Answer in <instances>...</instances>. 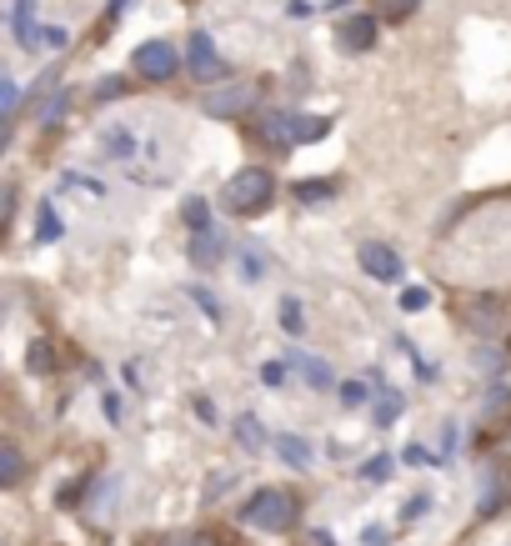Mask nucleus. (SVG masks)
<instances>
[{"label":"nucleus","instance_id":"obj_17","mask_svg":"<svg viewBox=\"0 0 511 546\" xmlns=\"http://www.w3.org/2000/svg\"><path fill=\"white\" fill-rule=\"evenodd\" d=\"M331 191H336L331 181H301V186H296V201H301V206H316V201H326Z\"/></svg>","mask_w":511,"mask_h":546},{"label":"nucleus","instance_id":"obj_28","mask_svg":"<svg viewBox=\"0 0 511 546\" xmlns=\"http://www.w3.org/2000/svg\"><path fill=\"white\" fill-rule=\"evenodd\" d=\"M31 371H36V376H46V371H51V346H41V341L31 346Z\"/></svg>","mask_w":511,"mask_h":546},{"label":"nucleus","instance_id":"obj_31","mask_svg":"<svg viewBox=\"0 0 511 546\" xmlns=\"http://www.w3.org/2000/svg\"><path fill=\"white\" fill-rule=\"evenodd\" d=\"M401 461H411V466H436V456H431L426 446H406V451H401Z\"/></svg>","mask_w":511,"mask_h":546},{"label":"nucleus","instance_id":"obj_37","mask_svg":"<svg viewBox=\"0 0 511 546\" xmlns=\"http://www.w3.org/2000/svg\"><path fill=\"white\" fill-rule=\"evenodd\" d=\"M121 6H126V0H111V11H116V16H121Z\"/></svg>","mask_w":511,"mask_h":546},{"label":"nucleus","instance_id":"obj_24","mask_svg":"<svg viewBox=\"0 0 511 546\" xmlns=\"http://www.w3.org/2000/svg\"><path fill=\"white\" fill-rule=\"evenodd\" d=\"M66 101H71V91H56V96H51V106L41 111V126H56V121H61V111H66Z\"/></svg>","mask_w":511,"mask_h":546},{"label":"nucleus","instance_id":"obj_2","mask_svg":"<svg viewBox=\"0 0 511 546\" xmlns=\"http://www.w3.org/2000/svg\"><path fill=\"white\" fill-rule=\"evenodd\" d=\"M271 196H276V176H271L266 166H241V171L226 181V201H231V211H241V216H261V211L271 206Z\"/></svg>","mask_w":511,"mask_h":546},{"label":"nucleus","instance_id":"obj_8","mask_svg":"<svg viewBox=\"0 0 511 546\" xmlns=\"http://www.w3.org/2000/svg\"><path fill=\"white\" fill-rule=\"evenodd\" d=\"M276 451H281V461H286V466L311 471V446H306L296 431H281V436H276Z\"/></svg>","mask_w":511,"mask_h":546},{"label":"nucleus","instance_id":"obj_10","mask_svg":"<svg viewBox=\"0 0 511 546\" xmlns=\"http://www.w3.org/2000/svg\"><path fill=\"white\" fill-rule=\"evenodd\" d=\"M31 11H36V0H16V11H11V31H16L21 46H36V41H41L36 26H31Z\"/></svg>","mask_w":511,"mask_h":546},{"label":"nucleus","instance_id":"obj_26","mask_svg":"<svg viewBox=\"0 0 511 546\" xmlns=\"http://www.w3.org/2000/svg\"><path fill=\"white\" fill-rule=\"evenodd\" d=\"M286 366H291V361H266V366H261V381H266L271 391L286 386Z\"/></svg>","mask_w":511,"mask_h":546},{"label":"nucleus","instance_id":"obj_25","mask_svg":"<svg viewBox=\"0 0 511 546\" xmlns=\"http://www.w3.org/2000/svg\"><path fill=\"white\" fill-rule=\"evenodd\" d=\"M426 306H431V296H426L421 286H406V291H401V311H426Z\"/></svg>","mask_w":511,"mask_h":546},{"label":"nucleus","instance_id":"obj_27","mask_svg":"<svg viewBox=\"0 0 511 546\" xmlns=\"http://www.w3.org/2000/svg\"><path fill=\"white\" fill-rule=\"evenodd\" d=\"M361 476H366V481H386V476H391V456H371V461L361 466Z\"/></svg>","mask_w":511,"mask_h":546},{"label":"nucleus","instance_id":"obj_15","mask_svg":"<svg viewBox=\"0 0 511 546\" xmlns=\"http://www.w3.org/2000/svg\"><path fill=\"white\" fill-rule=\"evenodd\" d=\"M21 471H26L21 451H16V446H0V481H6V486H16V481H21Z\"/></svg>","mask_w":511,"mask_h":546},{"label":"nucleus","instance_id":"obj_19","mask_svg":"<svg viewBox=\"0 0 511 546\" xmlns=\"http://www.w3.org/2000/svg\"><path fill=\"white\" fill-rule=\"evenodd\" d=\"M16 106H21V86L6 76L0 81V111H6V121H16Z\"/></svg>","mask_w":511,"mask_h":546},{"label":"nucleus","instance_id":"obj_34","mask_svg":"<svg viewBox=\"0 0 511 546\" xmlns=\"http://www.w3.org/2000/svg\"><path fill=\"white\" fill-rule=\"evenodd\" d=\"M41 41H46V46H56V51H61V46H66V31H61V26H46V31H41Z\"/></svg>","mask_w":511,"mask_h":546},{"label":"nucleus","instance_id":"obj_23","mask_svg":"<svg viewBox=\"0 0 511 546\" xmlns=\"http://www.w3.org/2000/svg\"><path fill=\"white\" fill-rule=\"evenodd\" d=\"M161 546H216L211 536H201V531H171Z\"/></svg>","mask_w":511,"mask_h":546},{"label":"nucleus","instance_id":"obj_5","mask_svg":"<svg viewBox=\"0 0 511 546\" xmlns=\"http://www.w3.org/2000/svg\"><path fill=\"white\" fill-rule=\"evenodd\" d=\"M376 46V16H351V21H341L336 26V51H346V56H361V51H371Z\"/></svg>","mask_w":511,"mask_h":546},{"label":"nucleus","instance_id":"obj_1","mask_svg":"<svg viewBox=\"0 0 511 546\" xmlns=\"http://www.w3.org/2000/svg\"><path fill=\"white\" fill-rule=\"evenodd\" d=\"M296 516H301V506H296V496L281 491V486H266V491H256V496L241 506V521L256 526V531H291Z\"/></svg>","mask_w":511,"mask_h":546},{"label":"nucleus","instance_id":"obj_13","mask_svg":"<svg viewBox=\"0 0 511 546\" xmlns=\"http://www.w3.org/2000/svg\"><path fill=\"white\" fill-rule=\"evenodd\" d=\"M331 131V121L321 116H291V141H321Z\"/></svg>","mask_w":511,"mask_h":546},{"label":"nucleus","instance_id":"obj_14","mask_svg":"<svg viewBox=\"0 0 511 546\" xmlns=\"http://www.w3.org/2000/svg\"><path fill=\"white\" fill-rule=\"evenodd\" d=\"M276 316H281V326H286V336H306V316H301V301H296V296H281V306H276Z\"/></svg>","mask_w":511,"mask_h":546},{"label":"nucleus","instance_id":"obj_33","mask_svg":"<svg viewBox=\"0 0 511 546\" xmlns=\"http://www.w3.org/2000/svg\"><path fill=\"white\" fill-rule=\"evenodd\" d=\"M131 146H136V141H131V136H126V131H121V136H111V141H106V151H111V156H126V151H131Z\"/></svg>","mask_w":511,"mask_h":546},{"label":"nucleus","instance_id":"obj_11","mask_svg":"<svg viewBox=\"0 0 511 546\" xmlns=\"http://www.w3.org/2000/svg\"><path fill=\"white\" fill-rule=\"evenodd\" d=\"M296 366H301V376H306V386H316V391H326L336 376H331V366L321 361V356H296Z\"/></svg>","mask_w":511,"mask_h":546},{"label":"nucleus","instance_id":"obj_22","mask_svg":"<svg viewBox=\"0 0 511 546\" xmlns=\"http://www.w3.org/2000/svg\"><path fill=\"white\" fill-rule=\"evenodd\" d=\"M36 236H41V241H56V236H61V221H56V211H51V206H41V221H36Z\"/></svg>","mask_w":511,"mask_h":546},{"label":"nucleus","instance_id":"obj_6","mask_svg":"<svg viewBox=\"0 0 511 546\" xmlns=\"http://www.w3.org/2000/svg\"><path fill=\"white\" fill-rule=\"evenodd\" d=\"M251 101H256V91H246V86H226V91H206V96H201V111L216 116V121H231V116L251 111Z\"/></svg>","mask_w":511,"mask_h":546},{"label":"nucleus","instance_id":"obj_4","mask_svg":"<svg viewBox=\"0 0 511 546\" xmlns=\"http://www.w3.org/2000/svg\"><path fill=\"white\" fill-rule=\"evenodd\" d=\"M186 66H191V76H196L201 86H211V81H221V76L231 71V66L216 56V41H211L206 31L191 36V46H186Z\"/></svg>","mask_w":511,"mask_h":546},{"label":"nucleus","instance_id":"obj_7","mask_svg":"<svg viewBox=\"0 0 511 546\" xmlns=\"http://www.w3.org/2000/svg\"><path fill=\"white\" fill-rule=\"evenodd\" d=\"M361 271L376 276V281H401V256L386 246V241H361Z\"/></svg>","mask_w":511,"mask_h":546},{"label":"nucleus","instance_id":"obj_18","mask_svg":"<svg viewBox=\"0 0 511 546\" xmlns=\"http://www.w3.org/2000/svg\"><path fill=\"white\" fill-rule=\"evenodd\" d=\"M186 226H191V231H211V206H206L201 196L186 201Z\"/></svg>","mask_w":511,"mask_h":546},{"label":"nucleus","instance_id":"obj_35","mask_svg":"<svg viewBox=\"0 0 511 546\" xmlns=\"http://www.w3.org/2000/svg\"><path fill=\"white\" fill-rule=\"evenodd\" d=\"M196 416H201V421H216V411H211V401H206V396H196Z\"/></svg>","mask_w":511,"mask_h":546},{"label":"nucleus","instance_id":"obj_32","mask_svg":"<svg viewBox=\"0 0 511 546\" xmlns=\"http://www.w3.org/2000/svg\"><path fill=\"white\" fill-rule=\"evenodd\" d=\"M361 541H366V546H386V541H391V531H386V526H366V531H361Z\"/></svg>","mask_w":511,"mask_h":546},{"label":"nucleus","instance_id":"obj_30","mask_svg":"<svg viewBox=\"0 0 511 546\" xmlns=\"http://www.w3.org/2000/svg\"><path fill=\"white\" fill-rule=\"evenodd\" d=\"M191 296H196V306H206V316H211V321H221V306H216V296H211L206 286H196Z\"/></svg>","mask_w":511,"mask_h":546},{"label":"nucleus","instance_id":"obj_20","mask_svg":"<svg viewBox=\"0 0 511 546\" xmlns=\"http://www.w3.org/2000/svg\"><path fill=\"white\" fill-rule=\"evenodd\" d=\"M396 416H401V396H396V391H381V401H376V421L391 426Z\"/></svg>","mask_w":511,"mask_h":546},{"label":"nucleus","instance_id":"obj_9","mask_svg":"<svg viewBox=\"0 0 511 546\" xmlns=\"http://www.w3.org/2000/svg\"><path fill=\"white\" fill-rule=\"evenodd\" d=\"M191 261L196 266H216L221 261V236L216 231H196L191 236Z\"/></svg>","mask_w":511,"mask_h":546},{"label":"nucleus","instance_id":"obj_3","mask_svg":"<svg viewBox=\"0 0 511 546\" xmlns=\"http://www.w3.org/2000/svg\"><path fill=\"white\" fill-rule=\"evenodd\" d=\"M181 71V51L171 46V41H146L141 51H136V76H146V81H171Z\"/></svg>","mask_w":511,"mask_h":546},{"label":"nucleus","instance_id":"obj_36","mask_svg":"<svg viewBox=\"0 0 511 546\" xmlns=\"http://www.w3.org/2000/svg\"><path fill=\"white\" fill-rule=\"evenodd\" d=\"M311 541H316V546H336V541H331V531H316Z\"/></svg>","mask_w":511,"mask_h":546},{"label":"nucleus","instance_id":"obj_21","mask_svg":"<svg viewBox=\"0 0 511 546\" xmlns=\"http://www.w3.org/2000/svg\"><path fill=\"white\" fill-rule=\"evenodd\" d=\"M366 396H371V386H366V381H346V386H341V406H351V411H356V406H366Z\"/></svg>","mask_w":511,"mask_h":546},{"label":"nucleus","instance_id":"obj_16","mask_svg":"<svg viewBox=\"0 0 511 546\" xmlns=\"http://www.w3.org/2000/svg\"><path fill=\"white\" fill-rule=\"evenodd\" d=\"M376 11H381V21H406L421 11V0H376Z\"/></svg>","mask_w":511,"mask_h":546},{"label":"nucleus","instance_id":"obj_12","mask_svg":"<svg viewBox=\"0 0 511 546\" xmlns=\"http://www.w3.org/2000/svg\"><path fill=\"white\" fill-rule=\"evenodd\" d=\"M236 441H241L246 451H261V446H266V426H261L251 411H241V421H236Z\"/></svg>","mask_w":511,"mask_h":546},{"label":"nucleus","instance_id":"obj_29","mask_svg":"<svg viewBox=\"0 0 511 546\" xmlns=\"http://www.w3.org/2000/svg\"><path fill=\"white\" fill-rule=\"evenodd\" d=\"M96 96H101V101H116V96H126V81H121V76H106Z\"/></svg>","mask_w":511,"mask_h":546}]
</instances>
